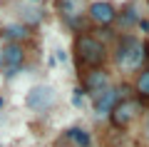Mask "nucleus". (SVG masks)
Returning a JSON list of instances; mask_svg holds the SVG:
<instances>
[{
  "label": "nucleus",
  "mask_w": 149,
  "mask_h": 147,
  "mask_svg": "<svg viewBox=\"0 0 149 147\" xmlns=\"http://www.w3.org/2000/svg\"><path fill=\"white\" fill-rule=\"evenodd\" d=\"M107 45L100 42L95 35L90 32H77L74 35V60L77 65L85 70H97V68H104L107 63Z\"/></svg>",
  "instance_id": "obj_1"
},
{
  "label": "nucleus",
  "mask_w": 149,
  "mask_h": 147,
  "mask_svg": "<svg viewBox=\"0 0 149 147\" xmlns=\"http://www.w3.org/2000/svg\"><path fill=\"white\" fill-rule=\"evenodd\" d=\"M147 42L134 35H122L114 40V63L122 70H142L147 63Z\"/></svg>",
  "instance_id": "obj_2"
},
{
  "label": "nucleus",
  "mask_w": 149,
  "mask_h": 147,
  "mask_svg": "<svg viewBox=\"0 0 149 147\" xmlns=\"http://www.w3.org/2000/svg\"><path fill=\"white\" fill-rule=\"evenodd\" d=\"M139 112H142V102L137 97H132V100H119L109 112V122H112L114 130H124V127H129L139 117Z\"/></svg>",
  "instance_id": "obj_3"
},
{
  "label": "nucleus",
  "mask_w": 149,
  "mask_h": 147,
  "mask_svg": "<svg viewBox=\"0 0 149 147\" xmlns=\"http://www.w3.org/2000/svg\"><path fill=\"white\" fill-rule=\"evenodd\" d=\"M55 100H57V95H55L52 85H35L25 95V105L32 112H47L55 105Z\"/></svg>",
  "instance_id": "obj_4"
},
{
  "label": "nucleus",
  "mask_w": 149,
  "mask_h": 147,
  "mask_svg": "<svg viewBox=\"0 0 149 147\" xmlns=\"http://www.w3.org/2000/svg\"><path fill=\"white\" fill-rule=\"evenodd\" d=\"M25 58H27L25 45H15V42L3 45V75H5V80H13L20 72L25 65Z\"/></svg>",
  "instance_id": "obj_5"
},
{
  "label": "nucleus",
  "mask_w": 149,
  "mask_h": 147,
  "mask_svg": "<svg viewBox=\"0 0 149 147\" xmlns=\"http://www.w3.org/2000/svg\"><path fill=\"white\" fill-rule=\"evenodd\" d=\"M85 15L92 25L97 27H109L112 23L117 20V8L112 5L109 0H95L85 8Z\"/></svg>",
  "instance_id": "obj_6"
},
{
  "label": "nucleus",
  "mask_w": 149,
  "mask_h": 147,
  "mask_svg": "<svg viewBox=\"0 0 149 147\" xmlns=\"http://www.w3.org/2000/svg\"><path fill=\"white\" fill-rule=\"evenodd\" d=\"M107 87H112V85H109V72H107L104 68L87 70V72L82 75V92H87L92 100H97Z\"/></svg>",
  "instance_id": "obj_7"
},
{
  "label": "nucleus",
  "mask_w": 149,
  "mask_h": 147,
  "mask_svg": "<svg viewBox=\"0 0 149 147\" xmlns=\"http://www.w3.org/2000/svg\"><path fill=\"white\" fill-rule=\"evenodd\" d=\"M57 13L67 25L85 18V0H57Z\"/></svg>",
  "instance_id": "obj_8"
},
{
  "label": "nucleus",
  "mask_w": 149,
  "mask_h": 147,
  "mask_svg": "<svg viewBox=\"0 0 149 147\" xmlns=\"http://www.w3.org/2000/svg\"><path fill=\"white\" fill-rule=\"evenodd\" d=\"M0 35L5 37L8 42H15V45H22L25 40H30V37H32V30H30V27H25L22 23H8V25H3Z\"/></svg>",
  "instance_id": "obj_9"
},
{
  "label": "nucleus",
  "mask_w": 149,
  "mask_h": 147,
  "mask_svg": "<svg viewBox=\"0 0 149 147\" xmlns=\"http://www.w3.org/2000/svg\"><path fill=\"white\" fill-rule=\"evenodd\" d=\"M119 102V92H117V87H107L104 92L100 95L95 100V112H97V117H104V115H109L112 112V107Z\"/></svg>",
  "instance_id": "obj_10"
},
{
  "label": "nucleus",
  "mask_w": 149,
  "mask_h": 147,
  "mask_svg": "<svg viewBox=\"0 0 149 147\" xmlns=\"http://www.w3.org/2000/svg\"><path fill=\"white\" fill-rule=\"evenodd\" d=\"M60 142H67L70 147H92V135L85 127H70L60 137Z\"/></svg>",
  "instance_id": "obj_11"
},
{
  "label": "nucleus",
  "mask_w": 149,
  "mask_h": 147,
  "mask_svg": "<svg viewBox=\"0 0 149 147\" xmlns=\"http://www.w3.org/2000/svg\"><path fill=\"white\" fill-rule=\"evenodd\" d=\"M42 20H45V13L40 10L37 5H30V3H22L20 5V23L25 27H37V25H42Z\"/></svg>",
  "instance_id": "obj_12"
},
{
  "label": "nucleus",
  "mask_w": 149,
  "mask_h": 147,
  "mask_svg": "<svg viewBox=\"0 0 149 147\" xmlns=\"http://www.w3.org/2000/svg\"><path fill=\"white\" fill-rule=\"evenodd\" d=\"M117 20L119 25L124 27V30H129V27H134L139 20H142V15L137 13V0H132V3H127V5L122 8V13H117Z\"/></svg>",
  "instance_id": "obj_13"
},
{
  "label": "nucleus",
  "mask_w": 149,
  "mask_h": 147,
  "mask_svg": "<svg viewBox=\"0 0 149 147\" xmlns=\"http://www.w3.org/2000/svg\"><path fill=\"white\" fill-rule=\"evenodd\" d=\"M134 95H137L139 102H149V70H142V72H137V77H134Z\"/></svg>",
  "instance_id": "obj_14"
},
{
  "label": "nucleus",
  "mask_w": 149,
  "mask_h": 147,
  "mask_svg": "<svg viewBox=\"0 0 149 147\" xmlns=\"http://www.w3.org/2000/svg\"><path fill=\"white\" fill-rule=\"evenodd\" d=\"M72 102H74L77 107L82 105V87H77V90H74V95H72Z\"/></svg>",
  "instance_id": "obj_15"
},
{
  "label": "nucleus",
  "mask_w": 149,
  "mask_h": 147,
  "mask_svg": "<svg viewBox=\"0 0 149 147\" xmlns=\"http://www.w3.org/2000/svg\"><path fill=\"white\" fill-rule=\"evenodd\" d=\"M137 25H139V30H142V32H149V20H139Z\"/></svg>",
  "instance_id": "obj_16"
},
{
  "label": "nucleus",
  "mask_w": 149,
  "mask_h": 147,
  "mask_svg": "<svg viewBox=\"0 0 149 147\" xmlns=\"http://www.w3.org/2000/svg\"><path fill=\"white\" fill-rule=\"evenodd\" d=\"M57 60H60V63H65V60H67V53H65V50H57Z\"/></svg>",
  "instance_id": "obj_17"
},
{
  "label": "nucleus",
  "mask_w": 149,
  "mask_h": 147,
  "mask_svg": "<svg viewBox=\"0 0 149 147\" xmlns=\"http://www.w3.org/2000/svg\"><path fill=\"white\" fill-rule=\"evenodd\" d=\"M144 137H147V142H149V117H147V125H144Z\"/></svg>",
  "instance_id": "obj_18"
},
{
  "label": "nucleus",
  "mask_w": 149,
  "mask_h": 147,
  "mask_svg": "<svg viewBox=\"0 0 149 147\" xmlns=\"http://www.w3.org/2000/svg\"><path fill=\"white\" fill-rule=\"evenodd\" d=\"M25 3H30V5H37V3H42V0H25Z\"/></svg>",
  "instance_id": "obj_19"
},
{
  "label": "nucleus",
  "mask_w": 149,
  "mask_h": 147,
  "mask_svg": "<svg viewBox=\"0 0 149 147\" xmlns=\"http://www.w3.org/2000/svg\"><path fill=\"white\" fill-rule=\"evenodd\" d=\"M0 68H3V45H0Z\"/></svg>",
  "instance_id": "obj_20"
},
{
  "label": "nucleus",
  "mask_w": 149,
  "mask_h": 147,
  "mask_svg": "<svg viewBox=\"0 0 149 147\" xmlns=\"http://www.w3.org/2000/svg\"><path fill=\"white\" fill-rule=\"evenodd\" d=\"M0 107H3V97H0Z\"/></svg>",
  "instance_id": "obj_21"
}]
</instances>
